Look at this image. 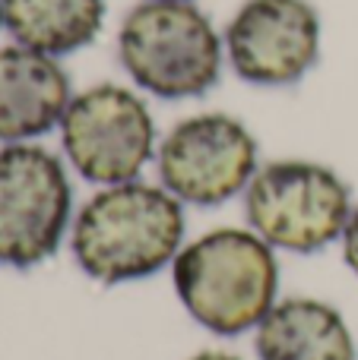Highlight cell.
Instances as JSON below:
<instances>
[{
    "label": "cell",
    "mask_w": 358,
    "mask_h": 360,
    "mask_svg": "<svg viewBox=\"0 0 358 360\" xmlns=\"http://www.w3.org/2000/svg\"><path fill=\"white\" fill-rule=\"evenodd\" d=\"M184 202L162 184L127 180L99 186L70 228L73 262L99 285H130L171 269L184 247Z\"/></svg>",
    "instance_id": "6da1fadb"
},
{
    "label": "cell",
    "mask_w": 358,
    "mask_h": 360,
    "mask_svg": "<svg viewBox=\"0 0 358 360\" xmlns=\"http://www.w3.org/2000/svg\"><path fill=\"white\" fill-rule=\"evenodd\" d=\"M279 278L276 250L251 228H213L184 240L171 262L181 307L219 338L257 329L279 300Z\"/></svg>",
    "instance_id": "7a4b0ae2"
},
{
    "label": "cell",
    "mask_w": 358,
    "mask_h": 360,
    "mask_svg": "<svg viewBox=\"0 0 358 360\" xmlns=\"http://www.w3.org/2000/svg\"><path fill=\"white\" fill-rule=\"evenodd\" d=\"M118 60L143 95L187 101L222 79L226 41L197 0H140L121 19Z\"/></svg>",
    "instance_id": "3957f363"
},
{
    "label": "cell",
    "mask_w": 358,
    "mask_h": 360,
    "mask_svg": "<svg viewBox=\"0 0 358 360\" xmlns=\"http://www.w3.org/2000/svg\"><path fill=\"white\" fill-rule=\"evenodd\" d=\"M352 205L346 180L314 158L260 165L245 190L247 228L276 253H321L340 243Z\"/></svg>",
    "instance_id": "277c9868"
},
{
    "label": "cell",
    "mask_w": 358,
    "mask_h": 360,
    "mask_svg": "<svg viewBox=\"0 0 358 360\" xmlns=\"http://www.w3.org/2000/svg\"><path fill=\"white\" fill-rule=\"evenodd\" d=\"M57 133L70 171L95 186L140 180L159 152L146 95L121 82H95L73 92Z\"/></svg>",
    "instance_id": "5b68a950"
},
{
    "label": "cell",
    "mask_w": 358,
    "mask_h": 360,
    "mask_svg": "<svg viewBox=\"0 0 358 360\" xmlns=\"http://www.w3.org/2000/svg\"><path fill=\"white\" fill-rule=\"evenodd\" d=\"M70 165L38 143L0 146V266L35 269L73 228Z\"/></svg>",
    "instance_id": "8992f818"
},
{
    "label": "cell",
    "mask_w": 358,
    "mask_h": 360,
    "mask_svg": "<svg viewBox=\"0 0 358 360\" xmlns=\"http://www.w3.org/2000/svg\"><path fill=\"white\" fill-rule=\"evenodd\" d=\"M257 168V136L245 120L226 111L190 114L159 139V184L194 209H216L245 196Z\"/></svg>",
    "instance_id": "52a82bcc"
},
{
    "label": "cell",
    "mask_w": 358,
    "mask_h": 360,
    "mask_svg": "<svg viewBox=\"0 0 358 360\" xmlns=\"http://www.w3.org/2000/svg\"><path fill=\"white\" fill-rule=\"evenodd\" d=\"M321 13L311 0H245L222 29L226 63L247 86L285 89L321 60Z\"/></svg>",
    "instance_id": "ba28073f"
},
{
    "label": "cell",
    "mask_w": 358,
    "mask_h": 360,
    "mask_svg": "<svg viewBox=\"0 0 358 360\" xmlns=\"http://www.w3.org/2000/svg\"><path fill=\"white\" fill-rule=\"evenodd\" d=\"M73 98L70 73L51 54L25 44L0 48V143H38L61 127Z\"/></svg>",
    "instance_id": "9c48e42d"
},
{
    "label": "cell",
    "mask_w": 358,
    "mask_h": 360,
    "mask_svg": "<svg viewBox=\"0 0 358 360\" xmlns=\"http://www.w3.org/2000/svg\"><path fill=\"white\" fill-rule=\"evenodd\" d=\"M257 360H358L346 316L321 297H279L254 329Z\"/></svg>",
    "instance_id": "30bf717a"
},
{
    "label": "cell",
    "mask_w": 358,
    "mask_h": 360,
    "mask_svg": "<svg viewBox=\"0 0 358 360\" xmlns=\"http://www.w3.org/2000/svg\"><path fill=\"white\" fill-rule=\"evenodd\" d=\"M4 29L16 44L51 57L89 48L105 29L108 0H0Z\"/></svg>",
    "instance_id": "8fae6325"
},
{
    "label": "cell",
    "mask_w": 358,
    "mask_h": 360,
    "mask_svg": "<svg viewBox=\"0 0 358 360\" xmlns=\"http://www.w3.org/2000/svg\"><path fill=\"white\" fill-rule=\"evenodd\" d=\"M340 250L346 269L358 278V205H352V212H349V221L340 234Z\"/></svg>",
    "instance_id": "7c38bea8"
},
{
    "label": "cell",
    "mask_w": 358,
    "mask_h": 360,
    "mask_svg": "<svg viewBox=\"0 0 358 360\" xmlns=\"http://www.w3.org/2000/svg\"><path fill=\"white\" fill-rule=\"evenodd\" d=\"M187 360H241V357L228 354V351H200V354H194V357H187Z\"/></svg>",
    "instance_id": "4fadbf2b"
},
{
    "label": "cell",
    "mask_w": 358,
    "mask_h": 360,
    "mask_svg": "<svg viewBox=\"0 0 358 360\" xmlns=\"http://www.w3.org/2000/svg\"><path fill=\"white\" fill-rule=\"evenodd\" d=\"M0 29H4V4H0Z\"/></svg>",
    "instance_id": "5bb4252c"
}]
</instances>
